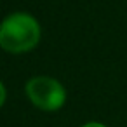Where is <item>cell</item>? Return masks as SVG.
Returning <instances> with one entry per match:
<instances>
[{
    "mask_svg": "<svg viewBox=\"0 0 127 127\" xmlns=\"http://www.w3.org/2000/svg\"><path fill=\"white\" fill-rule=\"evenodd\" d=\"M40 40L38 21L26 12H14L0 25V47L7 52L19 54L32 51Z\"/></svg>",
    "mask_w": 127,
    "mask_h": 127,
    "instance_id": "cell-1",
    "label": "cell"
},
{
    "mask_svg": "<svg viewBox=\"0 0 127 127\" xmlns=\"http://www.w3.org/2000/svg\"><path fill=\"white\" fill-rule=\"evenodd\" d=\"M28 99L44 111H56L66 101L64 87L52 77H33L26 84Z\"/></svg>",
    "mask_w": 127,
    "mask_h": 127,
    "instance_id": "cell-2",
    "label": "cell"
},
{
    "mask_svg": "<svg viewBox=\"0 0 127 127\" xmlns=\"http://www.w3.org/2000/svg\"><path fill=\"white\" fill-rule=\"evenodd\" d=\"M4 101H5V87H4L2 82H0V106L4 104Z\"/></svg>",
    "mask_w": 127,
    "mask_h": 127,
    "instance_id": "cell-3",
    "label": "cell"
},
{
    "mask_svg": "<svg viewBox=\"0 0 127 127\" xmlns=\"http://www.w3.org/2000/svg\"><path fill=\"white\" fill-rule=\"evenodd\" d=\"M82 127H106V125H103V124H99V122H89V124H85V125H82Z\"/></svg>",
    "mask_w": 127,
    "mask_h": 127,
    "instance_id": "cell-4",
    "label": "cell"
}]
</instances>
